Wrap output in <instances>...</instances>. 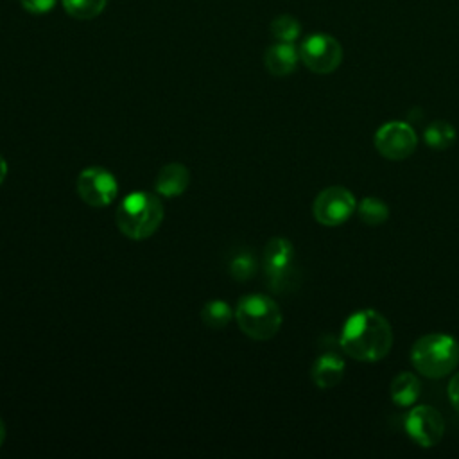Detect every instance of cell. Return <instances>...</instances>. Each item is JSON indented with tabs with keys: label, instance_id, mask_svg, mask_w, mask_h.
Masks as SVG:
<instances>
[{
	"label": "cell",
	"instance_id": "obj_1",
	"mask_svg": "<svg viewBox=\"0 0 459 459\" xmlns=\"http://www.w3.org/2000/svg\"><path fill=\"white\" fill-rule=\"evenodd\" d=\"M341 348L359 362H378L393 346V330L389 321L373 308L353 312L342 325Z\"/></svg>",
	"mask_w": 459,
	"mask_h": 459
},
{
	"label": "cell",
	"instance_id": "obj_2",
	"mask_svg": "<svg viewBox=\"0 0 459 459\" xmlns=\"http://www.w3.org/2000/svg\"><path fill=\"white\" fill-rule=\"evenodd\" d=\"M163 203L156 194L133 192L122 199L117 208L118 230L133 240H143L151 237L163 221Z\"/></svg>",
	"mask_w": 459,
	"mask_h": 459
},
{
	"label": "cell",
	"instance_id": "obj_3",
	"mask_svg": "<svg viewBox=\"0 0 459 459\" xmlns=\"http://www.w3.org/2000/svg\"><path fill=\"white\" fill-rule=\"evenodd\" d=\"M411 362L427 378H443L459 364V342L446 333H427L411 348Z\"/></svg>",
	"mask_w": 459,
	"mask_h": 459
},
{
	"label": "cell",
	"instance_id": "obj_4",
	"mask_svg": "<svg viewBox=\"0 0 459 459\" xmlns=\"http://www.w3.org/2000/svg\"><path fill=\"white\" fill-rule=\"evenodd\" d=\"M238 328L255 341L274 337L281 326V310L278 303L265 294L242 296L235 308Z\"/></svg>",
	"mask_w": 459,
	"mask_h": 459
},
{
	"label": "cell",
	"instance_id": "obj_5",
	"mask_svg": "<svg viewBox=\"0 0 459 459\" xmlns=\"http://www.w3.org/2000/svg\"><path fill=\"white\" fill-rule=\"evenodd\" d=\"M264 271L269 287L274 292H283L294 287V246L283 237H274L264 249Z\"/></svg>",
	"mask_w": 459,
	"mask_h": 459
},
{
	"label": "cell",
	"instance_id": "obj_6",
	"mask_svg": "<svg viewBox=\"0 0 459 459\" xmlns=\"http://www.w3.org/2000/svg\"><path fill=\"white\" fill-rule=\"evenodd\" d=\"M355 195L339 185L321 190L312 204V215L323 226H341L355 213Z\"/></svg>",
	"mask_w": 459,
	"mask_h": 459
},
{
	"label": "cell",
	"instance_id": "obj_7",
	"mask_svg": "<svg viewBox=\"0 0 459 459\" xmlns=\"http://www.w3.org/2000/svg\"><path fill=\"white\" fill-rule=\"evenodd\" d=\"M298 50L301 63L314 74H332L342 61V47L330 34H310Z\"/></svg>",
	"mask_w": 459,
	"mask_h": 459
},
{
	"label": "cell",
	"instance_id": "obj_8",
	"mask_svg": "<svg viewBox=\"0 0 459 459\" xmlns=\"http://www.w3.org/2000/svg\"><path fill=\"white\" fill-rule=\"evenodd\" d=\"M418 145V134L407 122L391 120L382 124L375 133V147L377 151L393 161H400L409 158Z\"/></svg>",
	"mask_w": 459,
	"mask_h": 459
},
{
	"label": "cell",
	"instance_id": "obj_9",
	"mask_svg": "<svg viewBox=\"0 0 459 459\" xmlns=\"http://www.w3.org/2000/svg\"><path fill=\"white\" fill-rule=\"evenodd\" d=\"M79 197L95 208L108 206L118 194V185L115 176L102 167H88L81 170L77 178Z\"/></svg>",
	"mask_w": 459,
	"mask_h": 459
},
{
	"label": "cell",
	"instance_id": "obj_10",
	"mask_svg": "<svg viewBox=\"0 0 459 459\" xmlns=\"http://www.w3.org/2000/svg\"><path fill=\"white\" fill-rule=\"evenodd\" d=\"M405 430L423 448L436 446L445 434V420L432 405H416L405 418Z\"/></svg>",
	"mask_w": 459,
	"mask_h": 459
},
{
	"label": "cell",
	"instance_id": "obj_11",
	"mask_svg": "<svg viewBox=\"0 0 459 459\" xmlns=\"http://www.w3.org/2000/svg\"><path fill=\"white\" fill-rule=\"evenodd\" d=\"M299 61V50L294 47V43H283L278 41L271 45L264 54V65L271 75L285 77L292 74Z\"/></svg>",
	"mask_w": 459,
	"mask_h": 459
},
{
	"label": "cell",
	"instance_id": "obj_12",
	"mask_svg": "<svg viewBox=\"0 0 459 459\" xmlns=\"http://www.w3.org/2000/svg\"><path fill=\"white\" fill-rule=\"evenodd\" d=\"M344 360L335 353H323L310 368V378L319 389L335 387L344 377Z\"/></svg>",
	"mask_w": 459,
	"mask_h": 459
},
{
	"label": "cell",
	"instance_id": "obj_13",
	"mask_svg": "<svg viewBox=\"0 0 459 459\" xmlns=\"http://www.w3.org/2000/svg\"><path fill=\"white\" fill-rule=\"evenodd\" d=\"M188 183H190L188 169L183 163H169L160 169L154 181V190L163 197H176L188 188Z\"/></svg>",
	"mask_w": 459,
	"mask_h": 459
},
{
	"label": "cell",
	"instance_id": "obj_14",
	"mask_svg": "<svg viewBox=\"0 0 459 459\" xmlns=\"http://www.w3.org/2000/svg\"><path fill=\"white\" fill-rule=\"evenodd\" d=\"M421 393V384L420 378L411 373V371H402L398 373L389 387V394L391 400L398 405V407H409L412 405Z\"/></svg>",
	"mask_w": 459,
	"mask_h": 459
},
{
	"label": "cell",
	"instance_id": "obj_15",
	"mask_svg": "<svg viewBox=\"0 0 459 459\" xmlns=\"http://www.w3.org/2000/svg\"><path fill=\"white\" fill-rule=\"evenodd\" d=\"M423 138H425V143L430 149L445 151V149L454 145V142L457 138V133H455V127L450 122L436 120V122L427 126V129L423 133Z\"/></svg>",
	"mask_w": 459,
	"mask_h": 459
},
{
	"label": "cell",
	"instance_id": "obj_16",
	"mask_svg": "<svg viewBox=\"0 0 459 459\" xmlns=\"http://www.w3.org/2000/svg\"><path fill=\"white\" fill-rule=\"evenodd\" d=\"M233 316H235V312L224 299H210L201 308V319H203L204 326L213 328V330L224 328L231 321Z\"/></svg>",
	"mask_w": 459,
	"mask_h": 459
},
{
	"label": "cell",
	"instance_id": "obj_17",
	"mask_svg": "<svg viewBox=\"0 0 459 459\" xmlns=\"http://www.w3.org/2000/svg\"><path fill=\"white\" fill-rule=\"evenodd\" d=\"M359 219L368 226H380L389 219V206L378 197H362L357 204Z\"/></svg>",
	"mask_w": 459,
	"mask_h": 459
},
{
	"label": "cell",
	"instance_id": "obj_18",
	"mask_svg": "<svg viewBox=\"0 0 459 459\" xmlns=\"http://www.w3.org/2000/svg\"><path fill=\"white\" fill-rule=\"evenodd\" d=\"M271 34L276 41L294 43L301 34V25L294 16L280 14L271 22Z\"/></svg>",
	"mask_w": 459,
	"mask_h": 459
},
{
	"label": "cell",
	"instance_id": "obj_19",
	"mask_svg": "<svg viewBox=\"0 0 459 459\" xmlns=\"http://www.w3.org/2000/svg\"><path fill=\"white\" fill-rule=\"evenodd\" d=\"M65 11L77 20H91L99 16L108 0H61Z\"/></svg>",
	"mask_w": 459,
	"mask_h": 459
},
{
	"label": "cell",
	"instance_id": "obj_20",
	"mask_svg": "<svg viewBox=\"0 0 459 459\" xmlns=\"http://www.w3.org/2000/svg\"><path fill=\"white\" fill-rule=\"evenodd\" d=\"M228 269L235 280H238V281L249 280L256 271V262H255L253 253H249L246 249H237V253L230 258Z\"/></svg>",
	"mask_w": 459,
	"mask_h": 459
},
{
	"label": "cell",
	"instance_id": "obj_21",
	"mask_svg": "<svg viewBox=\"0 0 459 459\" xmlns=\"http://www.w3.org/2000/svg\"><path fill=\"white\" fill-rule=\"evenodd\" d=\"M57 0H20L22 7L32 14H43L54 9Z\"/></svg>",
	"mask_w": 459,
	"mask_h": 459
},
{
	"label": "cell",
	"instance_id": "obj_22",
	"mask_svg": "<svg viewBox=\"0 0 459 459\" xmlns=\"http://www.w3.org/2000/svg\"><path fill=\"white\" fill-rule=\"evenodd\" d=\"M446 394H448V400H450L452 407L459 412V373H455L450 378L448 387H446Z\"/></svg>",
	"mask_w": 459,
	"mask_h": 459
},
{
	"label": "cell",
	"instance_id": "obj_23",
	"mask_svg": "<svg viewBox=\"0 0 459 459\" xmlns=\"http://www.w3.org/2000/svg\"><path fill=\"white\" fill-rule=\"evenodd\" d=\"M5 176H7V163H5V160L0 156V185L4 183Z\"/></svg>",
	"mask_w": 459,
	"mask_h": 459
},
{
	"label": "cell",
	"instance_id": "obj_24",
	"mask_svg": "<svg viewBox=\"0 0 459 459\" xmlns=\"http://www.w3.org/2000/svg\"><path fill=\"white\" fill-rule=\"evenodd\" d=\"M4 439H5V425H4V421L0 418V446L4 445Z\"/></svg>",
	"mask_w": 459,
	"mask_h": 459
}]
</instances>
